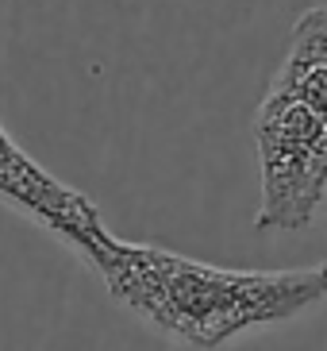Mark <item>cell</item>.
I'll return each instance as SVG.
<instances>
[{
    "label": "cell",
    "instance_id": "obj_4",
    "mask_svg": "<svg viewBox=\"0 0 327 351\" xmlns=\"http://www.w3.org/2000/svg\"><path fill=\"white\" fill-rule=\"evenodd\" d=\"M270 89L293 97L327 120V4L300 12L281 70L274 73Z\"/></svg>",
    "mask_w": 327,
    "mask_h": 351
},
{
    "label": "cell",
    "instance_id": "obj_3",
    "mask_svg": "<svg viewBox=\"0 0 327 351\" xmlns=\"http://www.w3.org/2000/svg\"><path fill=\"white\" fill-rule=\"evenodd\" d=\"M0 201H8L23 217L42 224L51 236H58L77 255L108 232V224L101 220V213H96L89 197L77 193L66 182H58L4 128H0Z\"/></svg>",
    "mask_w": 327,
    "mask_h": 351
},
{
    "label": "cell",
    "instance_id": "obj_2",
    "mask_svg": "<svg viewBox=\"0 0 327 351\" xmlns=\"http://www.w3.org/2000/svg\"><path fill=\"white\" fill-rule=\"evenodd\" d=\"M262 166L258 232H300L327 193V120L300 101L270 89L254 116Z\"/></svg>",
    "mask_w": 327,
    "mask_h": 351
},
{
    "label": "cell",
    "instance_id": "obj_1",
    "mask_svg": "<svg viewBox=\"0 0 327 351\" xmlns=\"http://www.w3.org/2000/svg\"><path fill=\"white\" fill-rule=\"evenodd\" d=\"M123 309L162 336L215 351L250 328L293 320L327 301V263L297 270H227L154 243H123L104 232L81 251Z\"/></svg>",
    "mask_w": 327,
    "mask_h": 351
}]
</instances>
